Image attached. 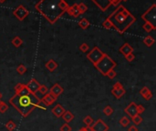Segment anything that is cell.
I'll list each match as a JSON object with an SVG mask.
<instances>
[{
  "label": "cell",
  "instance_id": "6da1fadb",
  "mask_svg": "<svg viewBox=\"0 0 156 131\" xmlns=\"http://www.w3.org/2000/svg\"><path fill=\"white\" fill-rule=\"evenodd\" d=\"M15 95L9 99V103L23 118H27L37 107H41L45 110V107H40V98L36 94L30 93L24 84H17L15 86Z\"/></svg>",
  "mask_w": 156,
  "mask_h": 131
},
{
  "label": "cell",
  "instance_id": "7a4b0ae2",
  "mask_svg": "<svg viewBox=\"0 0 156 131\" xmlns=\"http://www.w3.org/2000/svg\"><path fill=\"white\" fill-rule=\"evenodd\" d=\"M116 66H117L116 62L112 58H111L108 55L105 54L102 58L95 65V67L98 69L99 72L101 73V75L106 76L107 73L110 70L113 69Z\"/></svg>",
  "mask_w": 156,
  "mask_h": 131
},
{
  "label": "cell",
  "instance_id": "3957f363",
  "mask_svg": "<svg viewBox=\"0 0 156 131\" xmlns=\"http://www.w3.org/2000/svg\"><path fill=\"white\" fill-rule=\"evenodd\" d=\"M104 55L105 54H104L100 48H97V46H94V48H92V50L87 55V57H88V59L95 66L97 63L102 58Z\"/></svg>",
  "mask_w": 156,
  "mask_h": 131
},
{
  "label": "cell",
  "instance_id": "277c9868",
  "mask_svg": "<svg viewBox=\"0 0 156 131\" xmlns=\"http://www.w3.org/2000/svg\"><path fill=\"white\" fill-rule=\"evenodd\" d=\"M125 92L126 91L123 88V86L120 82H116L115 84H114V86L111 89V94L118 99H120L125 95Z\"/></svg>",
  "mask_w": 156,
  "mask_h": 131
},
{
  "label": "cell",
  "instance_id": "5b68a950",
  "mask_svg": "<svg viewBox=\"0 0 156 131\" xmlns=\"http://www.w3.org/2000/svg\"><path fill=\"white\" fill-rule=\"evenodd\" d=\"M91 128L93 131H108L109 126L103 121L102 119H98L95 123H93L91 126Z\"/></svg>",
  "mask_w": 156,
  "mask_h": 131
},
{
  "label": "cell",
  "instance_id": "8992f818",
  "mask_svg": "<svg viewBox=\"0 0 156 131\" xmlns=\"http://www.w3.org/2000/svg\"><path fill=\"white\" fill-rule=\"evenodd\" d=\"M26 87H27V88L30 93L36 94L37 92H38V88L40 87V84L36 80L35 78H33V79H31L27 85H26Z\"/></svg>",
  "mask_w": 156,
  "mask_h": 131
},
{
  "label": "cell",
  "instance_id": "52a82bcc",
  "mask_svg": "<svg viewBox=\"0 0 156 131\" xmlns=\"http://www.w3.org/2000/svg\"><path fill=\"white\" fill-rule=\"evenodd\" d=\"M14 15H16V17H18L19 20H23L25 17H28V11L23 6H19L17 9L14 11Z\"/></svg>",
  "mask_w": 156,
  "mask_h": 131
},
{
  "label": "cell",
  "instance_id": "ba28073f",
  "mask_svg": "<svg viewBox=\"0 0 156 131\" xmlns=\"http://www.w3.org/2000/svg\"><path fill=\"white\" fill-rule=\"evenodd\" d=\"M64 92V89H63V87H62L59 84H55L54 86H52L50 87V89H49V93L51 94L52 96L55 97L56 98H58L62 93Z\"/></svg>",
  "mask_w": 156,
  "mask_h": 131
},
{
  "label": "cell",
  "instance_id": "9c48e42d",
  "mask_svg": "<svg viewBox=\"0 0 156 131\" xmlns=\"http://www.w3.org/2000/svg\"><path fill=\"white\" fill-rule=\"evenodd\" d=\"M124 112H125L128 116H130L131 118H133L134 116H136V115H138V112H137V105L135 104L134 102H132L130 103V105L125 107V109H124Z\"/></svg>",
  "mask_w": 156,
  "mask_h": 131
},
{
  "label": "cell",
  "instance_id": "30bf717a",
  "mask_svg": "<svg viewBox=\"0 0 156 131\" xmlns=\"http://www.w3.org/2000/svg\"><path fill=\"white\" fill-rule=\"evenodd\" d=\"M57 98L55 97H53L50 93H47L46 95H44V97L40 99L41 103H44L47 107L51 106L52 104H54V102H56Z\"/></svg>",
  "mask_w": 156,
  "mask_h": 131
},
{
  "label": "cell",
  "instance_id": "8fae6325",
  "mask_svg": "<svg viewBox=\"0 0 156 131\" xmlns=\"http://www.w3.org/2000/svg\"><path fill=\"white\" fill-rule=\"evenodd\" d=\"M65 111H66V109L62 107L60 104H57L56 106L51 109L52 114H53L56 118H61Z\"/></svg>",
  "mask_w": 156,
  "mask_h": 131
},
{
  "label": "cell",
  "instance_id": "7c38bea8",
  "mask_svg": "<svg viewBox=\"0 0 156 131\" xmlns=\"http://www.w3.org/2000/svg\"><path fill=\"white\" fill-rule=\"evenodd\" d=\"M132 51H133V48L128 43H125L121 48H120V52L124 56H127L130 53H132Z\"/></svg>",
  "mask_w": 156,
  "mask_h": 131
},
{
  "label": "cell",
  "instance_id": "4fadbf2b",
  "mask_svg": "<svg viewBox=\"0 0 156 131\" xmlns=\"http://www.w3.org/2000/svg\"><path fill=\"white\" fill-rule=\"evenodd\" d=\"M58 63H57L56 61H54L53 59H49L48 62L46 63V67L47 69H49L50 72H53L54 70H56L57 69H58Z\"/></svg>",
  "mask_w": 156,
  "mask_h": 131
},
{
  "label": "cell",
  "instance_id": "5bb4252c",
  "mask_svg": "<svg viewBox=\"0 0 156 131\" xmlns=\"http://www.w3.org/2000/svg\"><path fill=\"white\" fill-rule=\"evenodd\" d=\"M67 10H68V12L70 13V15H73V17H79V15H80V10H79V8H78V5H74L73 7H69Z\"/></svg>",
  "mask_w": 156,
  "mask_h": 131
},
{
  "label": "cell",
  "instance_id": "9a60e30c",
  "mask_svg": "<svg viewBox=\"0 0 156 131\" xmlns=\"http://www.w3.org/2000/svg\"><path fill=\"white\" fill-rule=\"evenodd\" d=\"M62 118L64 119V121L66 122V123H68L69 124L70 122H71L72 120H73V118H74V115L72 114L70 111H65L64 112V114L62 115Z\"/></svg>",
  "mask_w": 156,
  "mask_h": 131
},
{
  "label": "cell",
  "instance_id": "2e32d148",
  "mask_svg": "<svg viewBox=\"0 0 156 131\" xmlns=\"http://www.w3.org/2000/svg\"><path fill=\"white\" fill-rule=\"evenodd\" d=\"M143 43L145 44V46H152L153 44H154V39L152 38V36H146V38H145L144 39H143Z\"/></svg>",
  "mask_w": 156,
  "mask_h": 131
},
{
  "label": "cell",
  "instance_id": "e0dca14e",
  "mask_svg": "<svg viewBox=\"0 0 156 131\" xmlns=\"http://www.w3.org/2000/svg\"><path fill=\"white\" fill-rule=\"evenodd\" d=\"M22 43H23V41L19 36H15V38L12 39V44L14 45V46H16V48H19V46L22 45Z\"/></svg>",
  "mask_w": 156,
  "mask_h": 131
},
{
  "label": "cell",
  "instance_id": "ac0fdd59",
  "mask_svg": "<svg viewBox=\"0 0 156 131\" xmlns=\"http://www.w3.org/2000/svg\"><path fill=\"white\" fill-rule=\"evenodd\" d=\"M132 121L133 122V124L135 126H138L142 122V118L141 115L138 114V115H136V116H134L133 118H132Z\"/></svg>",
  "mask_w": 156,
  "mask_h": 131
},
{
  "label": "cell",
  "instance_id": "d6986e66",
  "mask_svg": "<svg viewBox=\"0 0 156 131\" xmlns=\"http://www.w3.org/2000/svg\"><path fill=\"white\" fill-rule=\"evenodd\" d=\"M130 122H131V120H130L127 117H122L121 119H120V124H121L123 128H127L130 125Z\"/></svg>",
  "mask_w": 156,
  "mask_h": 131
},
{
  "label": "cell",
  "instance_id": "ffe728a7",
  "mask_svg": "<svg viewBox=\"0 0 156 131\" xmlns=\"http://www.w3.org/2000/svg\"><path fill=\"white\" fill-rule=\"evenodd\" d=\"M6 128L8 131H14L16 129V128H17V125H16V123L14 121H12V120H9V121L6 124Z\"/></svg>",
  "mask_w": 156,
  "mask_h": 131
},
{
  "label": "cell",
  "instance_id": "44dd1931",
  "mask_svg": "<svg viewBox=\"0 0 156 131\" xmlns=\"http://www.w3.org/2000/svg\"><path fill=\"white\" fill-rule=\"evenodd\" d=\"M83 122H84V124H86L87 127H91L92 124L94 123V120L90 116H86L84 119H83Z\"/></svg>",
  "mask_w": 156,
  "mask_h": 131
},
{
  "label": "cell",
  "instance_id": "7402d4cb",
  "mask_svg": "<svg viewBox=\"0 0 156 131\" xmlns=\"http://www.w3.org/2000/svg\"><path fill=\"white\" fill-rule=\"evenodd\" d=\"M79 26L82 28V29H86L88 27L90 26V22L88 21L86 18H82L80 22H79Z\"/></svg>",
  "mask_w": 156,
  "mask_h": 131
},
{
  "label": "cell",
  "instance_id": "603a6c76",
  "mask_svg": "<svg viewBox=\"0 0 156 131\" xmlns=\"http://www.w3.org/2000/svg\"><path fill=\"white\" fill-rule=\"evenodd\" d=\"M143 29L145 30V31H147V32H151L152 30H153L154 28H155V27L153 25V24H151V23H149V22H146L144 25H143Z\"/></svg>",
  "mask_w": 156,
  "mask_h": 131
},
{
  "label": "cell",
  "instance_id": "cb8c5ba5",
  "mask_svg": "<svg viewBox=\"0 0 156 131\" xmlns=\"http://www.w3.org/2000/svg\"><path fill=\"white\" fill-rule=\"evenodd\" d=\"M8 109V106L7 105L0 100V113H6Z\"/></svg>",
  "mask_w": 156,
  "mask_h": 131
},
{
  "label": "cell",
  "instance_id": "d4e9b609",
  "mask_svg": "<svg viewBox=\"0 0 156 131\" xmlns=\"http://www.w3.org/2000/svg\"><path fill=\"white\" fill-rule=\"evenodd\" d=\"M103 113H104V115H106V116H111V115L113 113V108L111 106H107L104 107Z\"/></svg>",
  "mask_w": 156,
  "mask_h": 131
},
{
  "label": "cell",
  "instance_id": "484cf974",
  "mask_svg": "<svg viewBox=\"0 0 156 131\" xmlns=\"http://www.w3.org/2000/svg\"><path fill=\"white\" fill-rule=\"evenodd\" d=\"M17 71H18V73L19 75H23V74H25L26 73V71H27V67H26L24 65H19L18 67V69H17Z\"/></svg>",
  "mask_w": 156,
  "mask_h": 131
},
{
  "label": "cell",
  "instance_id": "4316f807",
  "mask_svg": "<svg viewBox=\"0 0 156 131\" xmlns=\"http://www.w3.org/2000/svg\"><path fill=\"white\" fill-rule=\"evenodd\" d=\"M59 8L62 10V11H65V10H67L68 8H69L70 7L68 6V4L64 1V0H60V2H59Z\"/></svg>",
  "mask_w": 156,
  "mask_h": 131
},
{
  "label": "cell",
  "instance_id": "83f0119b",
  "mask_svg": "<svg viewBox=\"0 0 156 131\" xmlns=\"http://www.w3.org/2000/svg\"><path fill=\"white\" fill-rule=\"evenodd\" d=\"M103 27L105 28H107V29H110L111 28H114V24L111 22L110 19H107L105 22L103 23Z\"/></svg>",
  "mask_w": 156,
  "mask_h": 131
},
{
  "label": "cell",
  "instance_id": "f1b7e54d",
  "mask_svg": "<svg viewBox=\"0 0 156 131\" xmlns=\"http://www.w3.org/2000/svg\"><path fill=\"white\" fill-rule=\"evenodd\" d=\"M38 91L39 93H41L42 95H46L47 93H49V89L45 85H40L39 88H38Z\"/></svg>",
  "mask_w": 156,
  "mask_h": 131
},
{
  "label": "cell",
  "instance_id": "f546056e",
  "mask_svg": "<svg viewBox=\"0 0 156 131\" xmlns=\"http://www.w3.org/2000/svg\"><path fill=\"white\" fill-rule=\"evenodd\" d=\"M59 130H60V131H71L72 128H71V127H70V126L69 124L66 123V124H64V125H62V126H61L60 128H59Z\"/></svg>",
  "mask_w": 156,
  "mask_h": 131
},
{
  "label": "cell",
  "instance_id": "4dcf8cb0",
  "mask_svg": "<svg viewBox=\"0 0 156 131\" xmlns=\"http://www.w3.org/2000/svg\"><path fill=\"white\" fill-rule=\"evenodd\" d=\"M116 75H117V73H116V71H114V69L110 70V71H109L107 74H106V76H107L109 78H111V79H113V78L116 77Z\"/></svg>",
  "mask_w": 156,
  "mask_h": 131
},
{
  "label": "cell",
  "instance_id": "1f68e13d",
  "mask_svg": "<svg viewBox=\"0 0 156 131\" xmlns=\"http://www.w3.org/2000/svg\"><path fill=\"white\" fill-rule=\"evenodd\" d=\"M78 8H79L80 12V14H81V13H84L86 10H87V6L83 4V3H81V4H80V5H78Z\"/></svg>",
  "mask_w": 156,
  "mask_h": 131
},
{
  "label": "cell",
  "instance_id": "d6a6232c",
  "mask_svg": "<svg viewBox=\"0 0 156 131\" xmlns=\"http://www.w3.org/2000/svg\"><path fill=\"white\" fill-rule=\"evenodd\" d=\"M151 90L149 89V88L147 87H142L141 90H140V94H141V95L142 96V97H144L145 95H146V94L148 93V92H150Z\"/></svg>",
  "mask_w": 156,
  "mask_h": 131
},
{
  "label": "cell",
  "instance_id": "836d02e7",
  "mask_svg": "<svg viewBox=\"0 0 156 131\" xmlns=\"http://www.w3.org/2000/svg\"><path fill=\"white\" fill-rule=\"evenodd\" d=\"M80 51H82V52H87L88 50H89V46H88L86 43H83V44L80 45Z\"/></svg>",
  "mask_w": 156,
  "mask_h": 131
},
{
  "label": "cell",
  "instance_id": "e575fe53",
  "mask_svg": "<svg viewBox=\"0 0 156 131\" xmlns=\"http://www.w3.org/2000/svg\"><path fill=\"white\" fill-rule=\"evenodd\" d=\"M125 58H126V60H127V61L132 62V61H133V60H134L135 56L133 55V53H130V54H128L127 56H125Z\"/></svg>",
  "mask_w": 156,
  "mask_h": 131
},
{
  "label": "cell",
  "instance_id": "d590c367",
  "mask_svg": "<svg viewBox=\"0 0 156 131\" xmlns=\"http://www.w3.org/2000/svg\"><path fill=\"white\" fill-rule=\"evenodd\" d=\"M153 93H152V91H150V92H148L146 95H145L144 97H142L145 100H147V101H149V100H151V99L153 98Z\"/></svg>",
  "mask_w": 156,
  "mask_h": 131
},
{
  "label": "cell",
  "instance_id": "8d00e7d4",
  "mask_svg": "<svg viewBox=\"0 0 156 131\" xmlns=\"http://www.w3.org/2000/svg\"><path fill=\"white\" fill-rule=\"evenodd\" d=\"M144 111H145V108H144L143 106H142V105H137V112H138L139 115L142 114Z\"/></svg>",
  "mask_w": 156,
  "mask_h": 131
},
{
  "label": "cell",
  "instance_id": "74e56055",
  "mask_svg": "<svg viewBox=\"0 0 156 131\" xmlns=\"http://www.w3.org/2000/svg\"><path fill=\"white\" fill-rule=\"evenodd\" d=\"M128 131H138V128L135 125H132V126H131V127L129 128Z\"/></svg>",
  "mask_w": 156,
  "mask_h": 131
},
{
  "label": "cell",
  "instance_id": "f35d334b",
  "mask_svg": "<svg viewBox=\"0 0 156 131\" xmlns=\"http://www.w3.org/2000/svg\"><path fill=\"white\" fill-rule=\"evenodd\" d=\"M85 128L86 131H93L92 128H91V127H86V128Z\"/></svg>",
  "mask_w": 156,
  "mask_h": 131
},
{
  "label": "cell",
  "instance_id": "ab89813d",
  "mask_svg": "<svg viewBox=\"0 0 156 131\" xmlns=\"http://www.w3.org/2000/svg\"><path fill=\"white\" fill-rule=\"evenodd\" d=\"M80 131H86V130H85V128H80Z\"/></svg>",
  "mask_w": 156,
  "mask_h": 131
},
{
  "label": "cell",
  "instance_id": "60d3db41",
  "mask_svg": "<svg viewBox=\"0 0 156 131\" xmlns=\"http://www.w3.org/2000/svg\"><path fill=\"white\" fill-rule=\"evenodd\" d=\"M5 1H6V0H0V3H4Z\"/></svg>",
  "mask_w": 156,
  "mask_h": 131
},
{
  "label": "cell",
  "instance_id": "b9f144b4",
  "mask_svg": "<svg viewBox=\"0 0 156 131\" xmlns=\"http://www.w3.org/2000/svg\"><path fill=\"white\" fill-rule=\"evenodd\" d=\"M1 97H2V94L0 93V99H1Z\"/></svg>",
  "mask_w": 156,
  "mask_h": 131
},
{
  "label": "cell",
  "instance_id": "7bdbcfd3",
  "mask_svg": "<svg viewBox=\"0 0 156 131\" xmlns=\"http://www.w3.org/2000/svg\"><path fill=\"white\" fill-rule=\"evenodd\" d=\"M112 1H117V0H112Z\"/></svg>",
  "mask_w": 156,
  "mask_h": 131
},
{
  "label": "cell",
  "instance_id": "ee69618b",
  "mask_svg": "<svg viewBox=\"0 0 156 131\" xmlns=\"http://www.w3.org/2000/svg\"><path fill=\"white\" fill-rule=\"evenodd\" d=\"M123 1H127V0H123Z\"/></svg>",
  "mask_w": 156,
  "mask_h": 131
}]
</instances>
